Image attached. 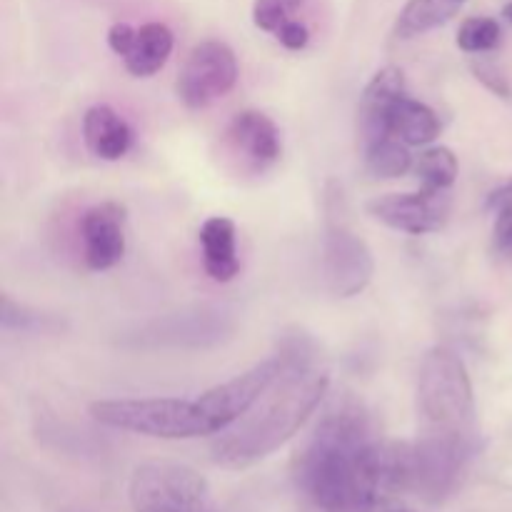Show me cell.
Listing matches in <instances>:
<instances>
[{
	"mask_svg": "<svg viewBox=\"0 0 512 512\" xmlns=\"http://www.w3.org/2000/svg\"><path fill=\"white\" fill-rule=\"evenodd\" d=\"M385 443L353 393L325 405L295 458V483L318 512H375L383 488Z\"/></svg>",
	"mask_w": 512,
	"mask_h": 512,
	"instance_id": "cell-1",
	"label": "cell"
},
{
	"mask_svg": "<svg viewBox=\"0 0 512 512\" xmlns=\"http://www.w3.org/2000/svg\"><path fill=\"white\" fill-rule=\"evenodd\" d=\"M275 353L283 373L273 388L230 428L215 435L210 445L213 463L243 470L283 448L328 395L330 378L318 368V345L300 330L280 335Z\"/></svg>",
	"mask_w": 512,
	"mask_h": 512,
	"instance_id": "cell-2",
	"label": "cell"
},
{
	"mask_svg": "<svg viewBox=\"0 0 512 512\" xmlns=\"http://www.w3.org/2000/svg\"><path fill=\"white\" fill-rule=\"evenodd\" d=\"M478 440L420 433L410 443L385 445L383 488L440 505L458 493Z\"/></svg>",
	"mask_w": 512,
	"mask_h": 512,
	"instance_id": "cell-3",
	"label": "cell"
},
{
	"mask_svg": "<svg viewBox=\"0 0 512 512\" xmlns=\"http://www.w3.org/2000/svg\"><path fill=\"white\" fill-rule=\"evenodd\" d=\"M420 433L478 440L473 383L460 355L430 348L418 370Z\"/></svg>",
	"mask_w": 512,
	"mask_h": 512,
	"instance_id": "cell-4",
	"label": "cell"
},
{
	"mask_svg": "<svg viewBox=\"0 0 512 512\" xmlns=\"http://www.w3.org/2000/svg\"><path fill=\"white\" fill-rule=\"evenodd\" d=\"M90 415L100 425L158 440H190L210 433L198 400L183 398H123L98 400Z\"/></svg>",
	"mask_w": 512,
	"mask_h": 512,
	"instance_id": "cell-5",
	"label": "cell"
},
{
	"mask_svg": "<svg viewBox=\"0 0 512 512\" xmlns=\"http://www.w3.org/2000/svg\"><path fill=\"white\" fill-rule=\"evenodd\" d=\"M238 315L218 303L188 305L155 315L123 335V343L138 350H208L235 338Z\"/></svg>",
	"mask_w": 512,
	"mask_h": 512,
	"instance_id": "cell-6",
	"label": "cell"
},
{
	"mask_svg": "<svg viewBox=\"0 0 512 512\" xmlns=\"http://www.w3.org/2000/svg\"><path fill=\"white\" fill-rule=\"evenodd\" d=\"M128 498L133 512H223L198 470L170 460L135 468Z\"/></svg>",
	"mask_w": 512,
	"mask_h": 512,
	"instance_id": "cell-7",
	"label": "cell"
},
{
	"mask_svg": "<svg viewBox=\"0 0 512 512\" xmlns=\"http://www.w3.org/2000/svg\"><path fill=\"white\" fill-rule=\"evenodd\" d=\"M333 203L328 200V215H325V235H323V283L333 298L348 300L363 293L375 275L373 250L368 248L363 238L355 233L343 218L340 203L343 198L333 195Z\"/></svg>",
	"mask_w": 512,
	"mask_h": 512,
	"instance_id": "cell-8",
	"label": "cell"
},
{
	"mask_svg": "<svg viewBox=\"0 0 512 512\" xmlns=\"http://www.w3.org/2000/svg\"><path fill=\"white\" fill-rule=\"evenodd\" d=\"M238 83V60L223 40H203L190 50L178 75V98L185 108L203 110L225 98Z\"/></svg>",
	"mask_w": 512,
	"mask_h": 512,
	"instance_id": "cell-9",
	"label": "cell"
},
{
	"mask_svg": "<svg viewBox=\"0 0 512 512\" xmlns=\"http://www.w3.org/2000/svg\"><path fill=\"white\" fill-rule=\"evenodd\" d=\"M283 373V360L275 353L273 358L263 360V363L253 365L245 373L235 375V378L225 380V383L215 385V388L205 390L198 400L200 410H203L205 420L210 425V433L218 435L233 423H238L270 388L275 380Z\"/></svg>",
	"mask_w": 512,
	"mask_h": 512,
	"instance_id": "cell-10",
	"label": "cell"
},
{
	"mask_svg": "<svg viewBox=\"0 0 512 512\" xmlns=\"http://www.w3.org/2000/svg\"><path fill=\"white\" fill-rule=\"evenodd\" d=\"M448 195L423 190L418 193L378 195L368 203V213L378 223L408 235L438 233L448 220Z\"/></svg>",
	"mask_w": 512,
	"mask_h": 512,
	"instance_id": "cell-11",
	"label": "cell"
},
{
	"mask_svg": "<svg viewBox=\"0 0 512 512\" xmlns=\"http://www.w3.org/2000/svg\"><path fill=\"white\" fill-rule=\"evenodd\" d=\"M85 265L90 270L115 268L125 255V208L113 200L93 205L80 220Z\"/></svg>",
	"mask_w": 512,
	"mask_h": 512,
	"instance_id": "cell-12",
	"label": "cell"
},
{
	"mask_svg": "<svg viewBox=\"0 0 512 512\" xmlns=\"http://www.w3.org/2000/svg\"><path fill=\"white\" fill-rule=\"evenodd\" d=\"M405 95V75L400 68L378 70L368 85H365L363 95H360L358 108V128L363 145L378 143L383 138H393L390 135V110L398 103V98Z\"/></svg>",
	"mask_w": 512,
	"mask_h": 512,
	"instance_id": "cell-13",
	"label": "cell"
},
{
	"mask_svg": "<svg viewBox=\"0 0 512 512\" xmlns=\"http://www.w3.org/2000/svg\"><path fill=\"white\" fill-rule=\"evenodd\" d=\"M228 143L253 170H268L283 153L278 125L260 110H243L230 120Z\"/></svg>",
	"mask_w": 512,
	"mask_h": 512,
	"instance_id": "cell-14",
	"label": "cell"
},
{
	"mask_svg": "<svg viewBox=\"0 0 512 512\" xmlns=\"http://www.w3.org/2000/svg\"><path fill=\"white\" fill-rule=\"evenodd\" d=\"M83 140L100 160H120L133 145V130L110 105H93L83 115Z\"/></svg>",
	"mask_w": 512,
	"mask_h": 512,
	"instance_id": "cell-15",
	"label": "cell"
},
{
	"mask_svg": "<svg viewBox=\"0 0 512 512\" xmlns=\"http://www.w3.org/2000/svg\"><path fill=\"white\" fill-rule=\"evenodd\" d=\"M203 268L215 283H230L240 273L238 248H235V223L223 215L208 218L200 228Z\"/></svg>",
	"mask_w": 512,
	"mask_h": 512,
	"instance_id": "cell-16",
	"label": "cell"
},
{
	"mask_svg": "<svg viewBox=\"0 0 512 512\" xmlns=\"http://www.w3.org/2000/svg\"><path fill=\"white\" fill-rule=\"evenodd\" d=\"M173 30L165 23H145L135 28V38L123 55L125 70L135 78H150L168 63L173 53Z\"/></svg>",
	"mask_w": 512,
	"mask_h": 512,
	"instance_id": "cell-17",
	"label": "cell"
},
{
	"mask_svg": "<svg viewBox=\"0 0 512 512\" xmlns=\"http://www.w3.org/2000/svg\"><path fill=\"white\" fill-rule=\"evenodd\" d=\"M390 135L408 148L430 145L440 135V118L430 105L405 93L390 110Z\"/></svg>",
	"mask_w": 512,
	"mask_h": 512,
	"instance_id": "cell-18",
	"label": "cell"
},
{
	"mask_svg": "<svg viewBox=\"0 0 512 512\" xmlns=\"http://www.w3.org/2000/svg\"><path fill=\"white\" fill-rule=\"evenodd\" d=\"M468 0H408L395 20V38L410 40L450 23Z\"/></svg>",
	"mask_w": 512,
	"mask_h": 512,
	"instance_id": "cell-19",
	"label": "cell"
},
{
	"mask_svg": "<svg viewBox=\"0 0 512 512\" xmlns=\"http://www.w3.org/2000/svg\"><path fill=\"white\" fill-rule=\"evenodd\" d=\"M413 168L423 190H433V193H448L458 178V158L445 145L425 148Z\"/></svg>",
	"mask_w": 512,
	"mask_h": 512,
	"instance_id": "cell-20",
	"label": "cell"
},
{
	"mask_svg": "<svg viewBox=\"0 0 512 512\" xmlns=\"http://www.w3.org/2000/svg\"><path fill=\"white\" fill-rule=\"evenodd\" d=\"M365 170L375 178H400L413 168V155L408 153V145L398 138H383L378 143L363 145Z\"/></svg>",
	"mask_w": 512,
	"mask_h": 512,
	"instance_id": "cell-21",
	"label": "cell"
},
{
	"mask_svg": "<svg viewBox=\"0 0 512 512\" xmlns=\"http://www.w3.org/2000/svg\"><path fill=\"white\" fill-rule=\"evenodd\" d=\"M503 40V30L495 18H485V15H475V18L463 20L458 30V48L463 53L480 55L495 50Z\"/></svg>",
	"mask_w": 512,
	"mask_h": 512,
	"instance_id": "cell-22",
	"label": "cell"
},
{
	"mask_svg": "<svg viewBox=\"0 0 512 512\" xmlns=\"http://www.w3.org/2000/svg\"><path fill=\"white\" fill-rule=\"evenodd\" d=\"M0 323L3 330H18V333H45V330H53L58 325V320H53L50 315L38 313V310H30L28 305L15 303L10 295H3V313H0Z\"/></svg>",
	"mask_w": 512,
	"mask_h": 512,
	"instance_id": "cell-23",
	"label": "cell"
},
{
	"mask_svg": "<svg viewBox=\"0 0 512 512\" xmlns=\"http://www.w3.org/2000/svg\"><path fill=\"white\" fill-rule=\"evenodd\" d=\"M305 0H255L253 23L265 33H278L285 23L295 20L293 15L303 8Z\"/></svg>",
	"mask_w": 512,
	"mask_h": 512,
	"instance_id": "cell-24",
	"label": "cell"
},
{
	"mask_svg": "<svg viewBox=\"0 0 512 512\" xmlns=\"http://www.w3.org/2000/svg\"><path fill=\"white\" fill-rule=\"evenodd\" d=\"M473 73H475V78H478L480 83L490 90V93L500 95V98H510V93H512L510 83L498 65L480 60V63H473Z\"/></svg>",
	"mask_w": 512,
	"mask_h": 512,
	"instance_id": "cell-25",
	"label": "cell"
},
{
	"mask_svg": "<svg viewBox=\"0 0 512 512\" xmlns=\"http://www.w3.org/2000/svg\"><path fill=\"white\" fill-rule=\"evenodd\" d=\"M275 38L280 40V45L288 50H303L308 48L310 43V30L308 25L300 23V20H290V23H285L283 28L275 33Z\"/></svg>",
	"mask_w": 512,
	"mask_h": 512,
	"instance_id": "cell-26",
	"label": "cell"
},
{
	"mask_svg": "<svg viewBox=\"0 0 512 512\" xmlns=\"http://www.w3.org/2000/svg\"><path fill=\"white\" fill-rule=\"evenodd\" d=\"M493 243H495V250H498L503 258L512 260V210L495 215Z\"/></svg>",
	"mask_w": 512,
	"mask_h": 512,
	"instance_id": "cell-27",
	"label": "cell"
},
{
	"mask_svg": "<svg viewBox=\"0 0 512 512\" xmlns=\"http://www.w3.org/2000/svg\"><path fill=\"white\" fill-rule=\"evenodd\" d=\"M133 38H135V28H133V25H128V23H115L113 28L108 30L110 50H113L115 55H120V58H123V55L128 53V48H130V43H133Z\"/></svg>",
	"mask_w": 512,
	"mask_h": 512,
	"instance_id": "cell-28",
	"label": "cell"
},
{
	"mask_svg": "<svg viewBox=\"0 0 512 512\" xmlns=\"http://www.w3.org/2000/svg\"><path fill=\"white\" fill-rule=\"evenodd\" d=\"M485 208H488V213H493V215L508 213V210H512V180L503 183L500 188H495L493 193L488 195V203H485Z\"/></svg>",
	"mask_w": 512,
	"mask_h": 512,
	"instance_id": "cell-29",
	"label": "cell"
},
{
	"mask_svg": "<svg viewBox=\"0 0 512 512\" xmlns=\"http://www.w3.org/2000/svg\"><path fill=\"white\" fill-rule=\"evenodd\" d=\"M503 15H505V20H510V23H512V0L503 8Z\"/></svg>",
	"mask_w": 512,
	"mask_h": 512,
	"instance_id": "cell-30",
	"label": "cell"
},
{
	"mask_svg": "<svg viewBox=\"0 0 512 512\" xmlns=\"http://www.w3.org/2000/svg\"><path fill=\"white\" fill-rule=\"evenodd\" d=\"M383 512H418V510H410V508H403V505H400V508H385Z\"/></svg>",
	"mask_w": 512,
	"mask_h": 512,
	"instance_id": "cell-31",
	"label": "cell"
},
{
	"mask_svg": "<svg viewBox=\"0 0 512 512\" xmlns=\"http://www.w3.org/2000/svg\"><path fill=\"white\" fill-rule=\"evenodd\" d=\"M63 512H83V510H63Z\"/></svg>",
	"mask_w": 512,
	"mask_h": 512,
	"instance_id": "cell-32",
	"label": "cell"
}]
</instances>
